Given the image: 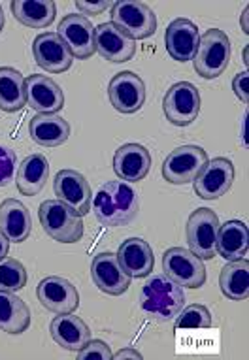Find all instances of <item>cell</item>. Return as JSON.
<instances>
[{"instance_id":"22","label":"cell","mask_w":249,"mask_h":360,"mask_svg":"<svg viewBox=\"0 0 249 360\" xmlns=\"http://www.w3.org/2000/svg\"><path fill=\"white\" fill-rule=\"evenodd\" d=\"M30 140L44 148H57L70 136V124L57 113H38L29 123Z\"/></svg>"},{"instance_id":"8","label":"cell","mask_w":249,"mask_h":360,"mask_svg":"<svg viewBox=\"0 0 249 360\" xmlns=\"http://www.w3.org/2000/svg\"><path fill=\"white\" fill-rule=\"evenodd\" d=\"M162 270L170 279L187 289H198L206 281V268L202 259L184 248L166 249L162 255Z\"/></svg>"},{"instance_id":"32","label":"cell","mask_w":249,"mask_h":360,"mask_svg":"<svg viewBox=\"0 0 249 360\" xmlns=\"http://www.w3.org/2000/svg\"><path fill=\"white\" fill-rule=\"evenodd\" d=\"M214 325L212 313L206 306L193 304L176 315V328H210Z\"/></svg>"},{"instance_id":"31","label":"cell","mask_w":249,"mask_h":360,"mask_svg":"<svg viewBox=\"0 0 249 360\" xmlns=\"http://www.w3.org/2000/svg\"><path fill=\"white\" fill-rule=\"evenodd\" d=\"M27 285V272L25 266L15 259L4 257L0 259V290L18 292Z\"/></svg>"},{"instance_id":"25","label":"cell","mask_w":249,"mask_h":360,"mask_svg":"<svg viewBox=\"0 0 249 360\" xmlns=\"http://www.w3.org/2000/svg\"><path fill=\"white\" fill-rule=\"evenodd\" d=\"M249 232L248 224L232 219L225 224H219L217 242H215V253H219L225 260H240L248 255Z\"/></svg>"},{"instance_id":"10","label":"cell","mask_w":249,"mask_h":360,"mask_svg":"<svg viewBox=\"0 0 249 360\" xmlns=\"http://www.w3.org/2000/svg\"><path fill=\"white\" fill-rule=\"evenodd\" d=\"M234 181V165L226 157L208 160L204 170L193 181V189L202 200H217L225 196Z\"/></svg>"},{"instance_id":"9","label":"cell","mask_w":249,"mask_h":360,"mask_svg":"<svg viewBox=\"0 0 249 360\" xmlns=\"http://www.w3.org/2000/svg\"><path fill=\"white\" fill-rule=\"evenodd\" d=\"M162 112L165 117L176 127L191 124L200 113L198 89L189 82L174 83L162 98Z\"/></svg>"},{"instance_id":"6","label":"cell","mask_w":249,"mask_h":360,"mask_svg":"<svg viewBox=\"0 0 249 360\" xmlns=\"http://www.w3.org/2000/svg\"><path fill=\"white\" fill-rule=\"evenodd\" d=\"M219 232V219L210 207H198L187 221V242L189 251L198 259L212 260L215 257V242Z\"/></svg>"},{"instance_id":"16","label":"cell","mask_w":249,"mask_h":360,"mask_svg":"<svg viewBox=\"0 0 249 360\" xmlns=\"http://www.w3.org/2000/svg\"><path fill=\"white\" fill-rule=\"evenodd\" d=\"M198 27L189 19H174L172 23L166 27L165 46L168 55L178 63H187L193 60L198 49Z\"/></svg>"},{"instance_id":"13","label":"cell","mask_w":249,"mask_h":360,"mask_svg":"<svg viewBox=\"0 0 249 360\" xmlns=\"http://www.w3.org/2000/svg\"><path fill=\"white\" fill-rule=\"evenodd\" d=\"M36 296L46 309L57 313H74L79 307V292L74 285L59 276H48L42 279L36 289Z\"/></svg>"},{"instance_id":"26","label":"cell","mask_w":249,"mask_h":360,"mask_svg":"<svg viewBox=\"0 0 249 360\" xmlns=\"http://www.w3.org/2000/svg\"><path fill=\"white\" fill-rule=\"evenodd\" d=\"M49 177V162L40 153L29 155L27 159L18 166L15 184L21 195L34 196L38 195Z\"/></svg>"},{"instance_id":"20","label":"cell","mask_w":249,"mask_h":360,"mask_svg":"<svg viewBox=\"0 0 249 360\" xmlns=\"http://www.w3.org/2000/svg\"><path fill=\"white\" fill-rule=\"evenodd\" d=\"M151 168V153L140 143H124L113 155V172L121 181H142Z\"/></svg>"},{"instance_id":"3","label":"cell","mask_w":249,"mask_h":360,"mask_svg":"<svg viewBox=\"0 0 249 360\" xmlns=\"http://www.w3.org/2000/svg\"><path fill=\"white\" fill-rule=\"evenodd\" d=\"M40 223L55 242L76 243L83 236L82 215L60 200H46L40 204Z\"/></svg>"},{"instance_id":"34","label":"cell","mask_w":249,"mask_h":360,"mask_svg":"<svg viewBox=\"0 0 249 360\" xmlns=\"http://www.w3.org/2000/svg\"><path fill=\"white\" fill-rule=\"evenodd\" d=\"M15 166H18L15 151L0 146V187H6L12 181L15 176Z\"/></svg>"},{"instance_id":"14","label":"cell","mask_w":249,"mask_h":360,"mask_svg":"<svg viewBox=\"0 0 249 360\" xmlns=\"http://www.w3.org/2000/svg\"><path fill=\"white\" fill-rule=\"evenodd\" d=\"M53 191L57 200L65 202L66 206H70L82 217L91 212V187L79 172L70 168L60 170L55 176Z\"/></svg>"},{"instance_id":"36","label":"cell","mask_w":249,"mask_h":360,"mask_svg":"<svg viewBox=\"0 0 249 360\" xmlns=\"http://www.w3.org/2000/svg\"><path fill=\"white\" fill-rule=\"evenodd\" d=\"M248 72H240L232 79V91L243 104H248Z\"/></svg>"},{"instance_id":"5","label":"cell","mask_w":249,"mask_h":360,"mask_svg":"<svg viewBox=\"0 0 249 360\" xmlns=\"http://www.w3.org/2000/svg\"><path fill=\"white\" fill-rule=\"evenodd\" d=\"M112 25H115L131 40H146L157 30V18L153 10L134 0H119L112 6Z\"/></svg>"},{"instance_id":"33","label":"cell","mask_w":249,"mask_h":360,"mask_svg":"<svg viewBox=\"0 0 249 360\" xmlns=\"http://www.w3.org/2000/svg\"><path fill=\"white\" fill-rule=\"evenodd\" d=\"M112 349H110V345L106 342H102V340H89V342L77 351V359L79 360H112Z\"/></svg>"},{"instance_id":"21","label":"cell","mask_w":249,"mask_h":360,"mask_svg":"<svg viewBox=\"0 0 249 360\" xmlns=\"http://www.w3.org/2000/svg\"><path fill=\"white\" fill-rule=\"evenodd\" d=\"M117 262L123 268V272L131 278H148L153 272V251L146 240L142 238H129L119 245Z\"/></svg>"},{"instance_id":"30","label":"cell","mask_w":249,"mask_h":360,"mask_svg":"<svg viewBox=\"0 0 249 360\" xmlns=\"http://www.w3.org/2000/svg\"><path fill=\"white\" fill-rule=\"evenodd\" d=\"M221 292L231 300H245L249 295V262L245 259L232 260L221 270Z\"/></svg>"},{"instance_id":"39","label":"cell","mask_w":249,"mask_h":360,"mask_svg":"<svg viewBox=\"0 0 249 360\" xmlns=\"http://www.w3.org/2000/svg\"><path fill=\"white\" fill-rule=\"evenodd\" d=\"M242 29H243V32H245V34H248L249 32V29H248V8H245V10H243V13H242Z\"/></svg>"},{"instance_id":"38","label":"cell","mask_w":249,"mask_h":360,"mask_svg":"<svg viewBox=\"0 0 249 360\" xmlns=\"http://www.w3.org/2000/svg\"><path fill=\"white\" fill-rule=\"evenodd\" d=\"M8 251H10V242H8L6 236L0 232V259H4L8 255Z\"/></svg>"},{"instance_id":"40","label":"cell","mask_w":249,"mask_h":360,"mask_svg":"<svg viewBox=\"0 0 249 360\" xmlns=\"http://www.w3.org/2000/svg\"><path fill=\"white\" fill-rule=\"evenodd\" d=\"M4 23H6V19H4V12H2V6H0V32L4 29Z\"/></svg>"},{"instance_id":"28","label":"cell","mask_w":249,"mask_h":360,"mask_svg":"<svg viewBox=\"0 0 249 360\" xmlns=\"http://www.w3.org/2000/svg\"><path fill=\"white\" fill-rule=\"evenodd\" d=\"M30 326V309L15 292L0 290V330L23 334Z\"/></svg>"},{"instance_id":"1","label":"cell","mask_w":249,"mask_h":360,"mask_svg":"<svg viewBox=\"0 0 249 360\" xmlns=\"http://www.w3.org/2000/svg\"><path fill=\"white\" fill-rule=\"evenodd\" d=\"M140 200L136 191L124 181H108L102 185L93 200V212H95L98 223L110 229H117L129 224L136 217Z\"/></svg>"},{"instance_id":"24","label":"cell","mask_w":249,"mask_h":360,"mask_svg":"<svg viewBox=\"0 0 249 360\" xmlns=\"http://www.w3.org/2000/svg\"><path fill=\"white\" fill-rule=\"evenodd\" d=\"M30 212L23 202L8 198L0 204V232L6 236L8 242H25L30 236Z\"/></svg>"},{"instance_id":"35","label":"cell","mask_w":249,"mask_h":360,"mask_svg":"<svg viewBox=\"0 0 249 360\" xmlns=\"http://www.w3.org/2000/svg\"><path fill=\"white\" fill-rule=\"evenodd\" d=\"M113 2L110 0H102V2H96V4H91V2H76V8L79 12H83V15H98V13L106 12L108 8H112Z\"/></svg>"},{"instance_id":"19","label":"cell","mask_w":249,"mask_h":360,"mask_svg":"<svg viewBox=\"0 0 249 360\" xmlns=\"http://www.w3.org/2000/svg\"><path fill=\"white\" fill-rule=\"evenodd\" d=\"M95 48L110 63H127L136 53V41L124 36L112 23H102L95 29Z\"/></svg>"},{"instance_id":"37","label":"cell","mask_w":249,"mask_h":360,"mask_svg":"<svg viewBox=\"0 0 249 360\" xmlns=\"http://www.w3.org/2000/svg\"><path fill=\"white\" fill-rule=\"evenodd\" d=\"M112 359H115V360H123V359H142V354L138 353L136 349L127 347V349H121L119 353L113 354Z\"/></svg>"},{"instance_id":"2","label":"cell","mask_w":249,"mask_h":360,"mask_svg":"<svg viewBox=\"0 0 249 360\" xmlns=\"http://www.w3.org/2000/svg\"><path fill=\"white\" fill-rule=\"evenodd\" d=\"M140 306L149 319H176L185 306L184 287L170 279L166 274H155L143 283Z\"/></svg>"},{"instance_id":"23","label":"cell","mask_w":249,"mask_h":360,"mask_svg":"<svg viewBox=\"0 0 249 360\" xmlns=\"http://www.w3.org/2000/svg\"><path fill=\"white\" fill-rule=\"evenodd\" d=\"M49 332H51L55 343H59L66 351H76V353L91 340L89 326L74 313L57 315L49 325Z\"/></svg>"},{"instance_id":"7","label":"cell","mask_w":249,"mask_h":360,"mask_svg":"<svg viewBox=\"0 0 249 360\" xmlns=\"http://www.w3.org/2000/svg\"><path fill=\"white\" fill-rule=\"evenodd\" d=\"M206 151L198 146H181L174 149L162 162V177L168 184H193L208 165Z\"/></svg>"},{"instance_id":"17","label":"cell","mask_w":249,"mask_h":360,"mask_svg":"<svg viewBox=\"0 0 249 360\" xmlns=\"http://www.w3.org/2000/svg\"><path fill=\"white\" fill-rule=\"evenodd\" d=\"M91 278L102 292L110 296L123 295L124 290L131 287V276L123 272V268L117 262L115 253H101L96 255L91 264Z\"/></svg>"},{"instance_id":"27","label":"cell","mask_w":249,"mask_h":360,"mask_svg":"<svg viewBox=\"0 0 249 360\" xmlns=\"http://www.w3.org/2000/svg\"><path fill=\"white\" fill-rule=\"evenodd\" d=\"M10 10L19 23L30 29H46L53 23L57 6L51 0H12Z\"/></svg>"},{"instance_id":"11","label":"cell","mask_w":249,"mask_h":360,"mask_svg":"<svg viewBox=\"0 0 249 360\" xmlns=\"http://www.w3.org/2000/svg\"><path fill=\"white\" fill-rule=\"evenodd\" d=\"M57 34L70 49L72 57L83 60L95 55V27L82 13H68L60 19Z\"/></svg>"},{"instance_id":"18","label":"cell","mask_w":249,"mask_h":360,"mask_svg":"<svg viewBox=\"0 0 249 360\" xmlns=\"http://www.w3.org/2000/svg\"><path fill=\"white\" fill-rule=\"evenodd\" d=\"M27 83V104L38 113H57L65 106L63 89L48 76L32 74L25 77Z\"/></svg>"},{"instance_id":"15","label":"cell","mask_w":249,"mask_h":360,"mask_svg":"<svg viewBox=\"0 0 249 360\" xmlns=\"http://www.w3.org/2000/svg\"><path fill=\"white\" fill-rule=\"evenodd\" d=\"M32 55H34L36 65L49 74L66 72L74 60L70 49L66 48V44L60 40L57 32H42L36 36L32 44Z\"/></svg>"},{"instance_id":"29","label":"cell","mask_w":249,"mask_h":360,"mask_svg":"<svg viewBox=\"0 0 249 360\" xmlns=\"http://www.w3.org/2000/svg\"><path fill=\"white\" fill-rule=\"evenodd\" d=\"M27 106V83L25 76L12 66L0 68V110L18 112Z\"/></svg>"},{"instance_id":"12","label":"cell","mask_w":249,"mask_h":360,"mask_svg":"<svg viewBox=\"0 0 249 360\" xmlns=\"http://www.w3.org/2000/svg\"><path fill=\"white\" fill-rule=\"evenodd\" d=\"M108 96L112 106L119 113H136L146 102V85L140 76L134 72H119L112 77L110 87H108Z\"/></svg>"},{"instance_id":"4","label":"cell","mask_w":249,"mask_h":360,"mask_svg":"<svg viewBox=\"0 0 249 360\" xmlns=\"http://www.w3.org/2000/svg\"><path fill=\"white\" fill-rule=\"evenodd\" d=\"M231 60V40L219 29H210L200 36L198 49H196L195 72L204 79L219 77L226 70Z\"/></svg>"}]
</instances>
